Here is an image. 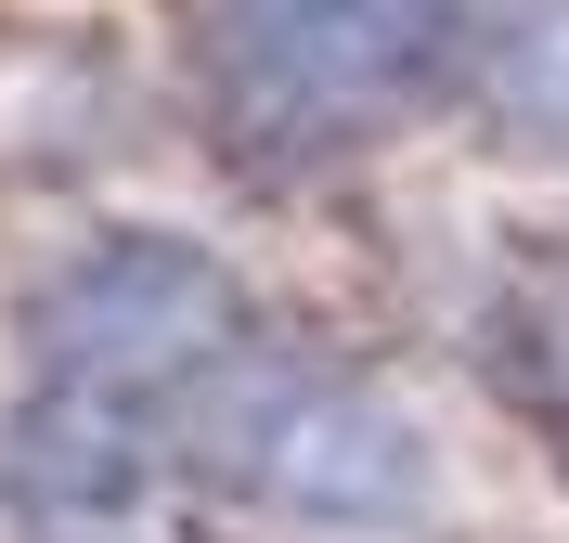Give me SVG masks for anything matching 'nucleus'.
<instances>
[{
    "mask_svg": "<svg viewBox=\"0 0 569 543\" xmlns=\"http://www.w3.org/2000/svg\"><path fill=\"white\" fill-rule=\"evenodd\" d=\"M492 362H505V389L531 401V428L569 453V259H531L492 298Z\"/></svg>",
    "mask_w": 569,
    "mask_h": 543,
    "instance_id": "nucleus-4",
    "label": "nucleus"
},
{
    "mask_svg": "<svg viewBox=\"0 0 569 543\" xmlns=\"http://www.w3.org/2000/svg\"><path fill=\"white\" fill-rule=\"evenodd\" d=\"M181 466H208L233 505L298 517V531H415L427 492H440L427 428L389 389H362L311 350H272V336H247L233 375L194 401Z\"/></svg>",
    "mask_w": 569,
    "mask_h": 543,
    "instance_id": "nucleus-3",
    "label": "nucleus"
},
{
    "mask_svg": "<svg viewBox=\"0 0 569 543\" xmlns=\"http://www.w3.org/2000/svg\"><path fill=\"white\" fill-rule=\"evenodd\" d=\"M466 52V0H208V117L247 169H337L415 130Z\"/></svg>",
    "mask_w": 569,
    "mask_h": 543,
    "instance_id": "nucleus-2",
    "label": "nucleus"
},
{
    "mask_svg": "<svg viewBox=\"0 0 569 543\" xmlns=\"http://www.w3.org/2000/svg\"><path fill=\"white\" fill-rule=\"evenodd\" d=\"M39 389L0 428V479L52 517H104L181 453L194 401L259 336L247 285L194 233H104L39 298Z\"/></svg>",
    "mask_w": 569,
    "mask_h": 543,
    "instance_id": "nucleus-1",
    "label": "nucleus"
}]
</instances>
